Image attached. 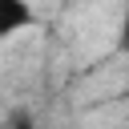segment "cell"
Masks as SVG:
<instances>
[{
    "instance_id": "obj_1",
    "label": "cell",
    "mask_w": 129,
    "mask_h": 129,
    "mask_svg": "<svg viewBox=\"0 0 129 129\" xmlns=\"http://www.w3.org/2000/svg\"><path fill=\"white\" fill-rule=\"evenodd\" d=\"M32 24H36V12L28 0H0V40H8Z\"/></svg>"
},
{
    "instance_id": "obj_2",
    "label": "cell",
    "mask_w": 129,
    "mask_h": 129,
    "mask_svg": "<svg viewBox=\"0 0 129 129\" xmlns=\"http://www.w3.org/2000/svg\"><path fill=\"white\" fill-rule=\"evenodd\" d=\"M4 129H36L32 109H12V113H8V121H4Z\"/></svg>"
},
{
    "instance_id": "obj_3",
    "label": "cell",
    "mask_w": 129,
    "mask_h": 129,
    "mask_svg": "<svg viewBox=\"0 0 129 129\" xmlns=\"http://www.w3.org/2000/svg\"><path fill=\"white\" fill-rule=\"evenodd\" d=\"M117 48L129 52V0H125V12H121V28H117Z\"/></svg>"
},
{
    "instance_id": "obj_4",
    "label": "cell",
    "mask_w": 129,
    "mask_h": 129,
    "mask_svg": "<svg viewBox=\"0 0 129 129\" xmlns=\"http://www.w3.org/2000/svg\"><path fill=\"white\" fill-rule=\"evenodd\" d=\"M125 101H129V85H125Z\"/></svg>"
}]
</instances>
